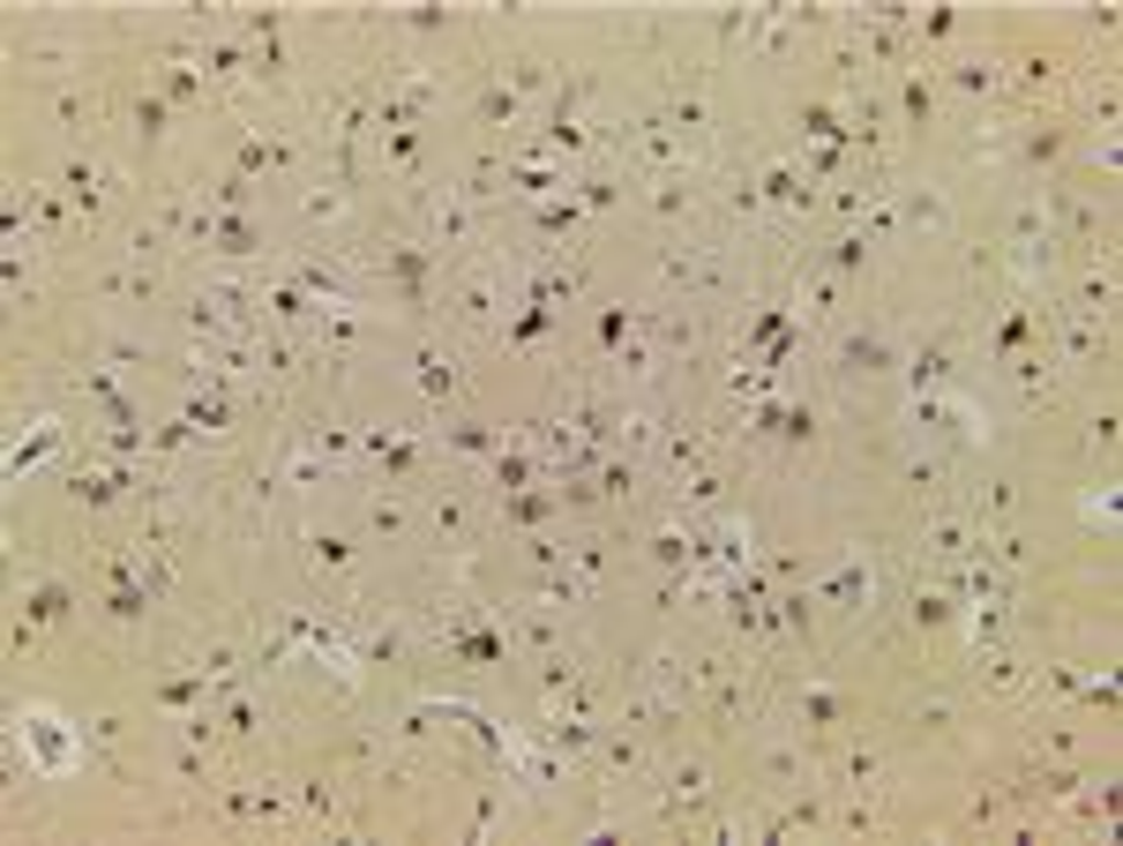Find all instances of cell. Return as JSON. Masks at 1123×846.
Wrapping results in <instances>:
<instances>
[{
    "label": "cell",
    "mask_w": 1123,
    "mask_h": 846,
    "mask_svg": "<svg viewBox=\"0 0 1123 846\" xmlns=\"http://www.w3.org/2000/svg\"><path fill=\"white\" fill-rule=\"evenodd\" d=\"M15 727L37 741V764H45V772H61V764H68V741H61V719H53V712H23Z\"/></svg>",
    "instance_id": "6da1fadb"
},
{
    "label": "cell",
    "mask_w": 1123,
    "mask_h": 846,
    "mask_svg": "<svg viewBox=\"0 0 1123 846\" xmlns=\"http://www.w3.org/2000/svg\"><path fill=\"white\" fill-rule=\"evenodd\" d=\"M61 615H68V592H61V585H37V592H31V622H61Z\"/></svg>",
    "instance_id": "7a4b0ae2"
}]
</instances>
